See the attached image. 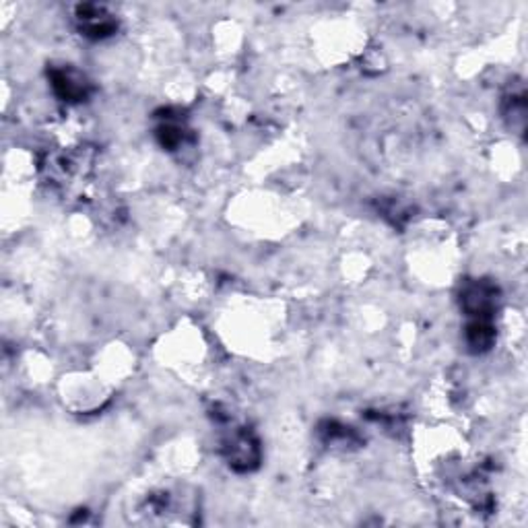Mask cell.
<instances>
[{
  "label": "cell",
  "mask_w": 528,
  "mask_h": 528,
  "mask_svg": "<svg viewBox=\"0 0 528 528\" xmlns=\"http://www.w3.org/2000/svg\"><path fill=\"white\" fill-rule=\"evenodd\" d=\"M463 310L471 318H493L498 306V289L487 281H474L465 287L463 298H460Z\"/></svg>",
  "instance_id": "cell-1"
},
{
  "label": "cell",
  "mask_w": 528,
  "mask_h": 528,
  "mask_svg": "<svg viewBox=\"0 0 528 528\" xmlns=\"http://www.w3.org/2000/svg\"><path fill=\"white\" fill-rule=\"evenodd\" d=\"M227 458H230V465L236 471L254 469L260 458L256 440H254L248 432L233 433L230 444H227Z\"/></svg>",
  "instance_id": "cell-2"
},
{
  "label": "cell",
  "mask_w": 528,
  "mask_h": 528,
  "mask_svg": "<svg viewBox=\"0 0 528 528\" xmlns=\"http://www.w3.org/2000/svg\"><path fill=\"white\" fill-rule=\"evenodd\" d=\"M77 17L81 21V29L85 36L93 39L108 38L116 31V21L97 4H81L77 9Z\"/></svg>",
  "instance_id": "cell-3"
},
{
  "label": "cell",
  "mask_w": 528,
  "mask_h": 528,
  "mask_svg": "<svg viewBox=\"0 0 528 528\" xmlns=\"http://www.w3.org/2000/svg\"><path fill=\"white\" fill-rule=\"evenodd\" d=\"M52 87H54L56 96L64 102H81L89 91V83L85 77L75 71H54L52 72Z\"/></svg>",
  "instance_id": "cell-4"
},
{
  "label": "cell",
  "mask_w": 528,
  "mask_h": 528,
  "mask_svg": "<svg viewBox=\"0 0 528 528\" xmlns=\"http://www.w3.org/2000/svg\"><path fill=\"white\" fill-rule=\"evenodd\" d=\"M466 343L474 353L490 351L496 343V329H493L490 318H471L466 326Z\"/></svg>",
  "instance_id": "cell-5"
}]
</instances>
